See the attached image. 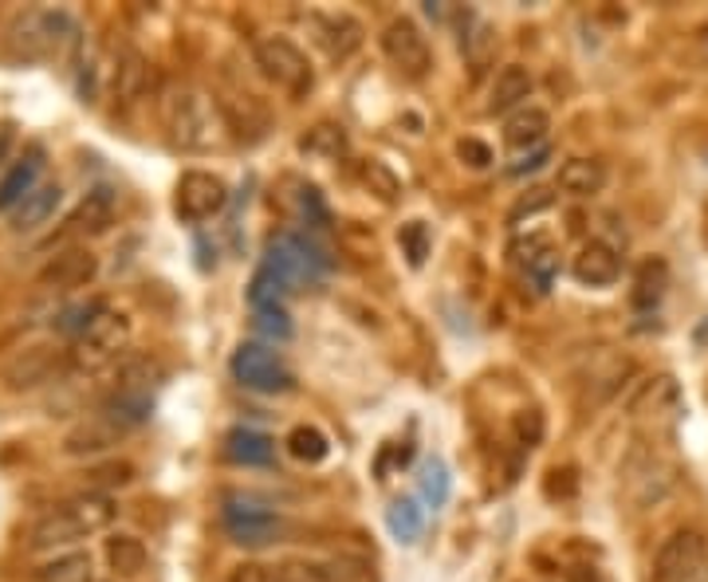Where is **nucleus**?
<instances>
[{
    "label": "nucleus",
    "mask_w": 708,
    "mask_h": 582,
    "mask_svg": "<svg viewBox=\"0 0 708 582\" xmlns=\"http://www.w3.org/2000/svg\"><path fill=\"white\" fill-rule=\"evenodd\" d=\"M12 123H0V166H4V154H9V146H12Z\"/></svg>",
    "instance_id": "nucleus-46"
},
{
    "label": "nucleus",
    "mask_w": 708,
    "mask_h": 582,
    "mask_svg": "<svg viewBox=\"0 0 708 582\" xmlns=\"http://www.w3.org/2000/svg\"><path fill=\"white\" fill-rule=\"evenodd\" d=\"M453 492V480H449V469H445L441 457H429L422 465V496L429 507H441Z\"/></svg>",
    "instance_id": "nucleus-33"
},
{
    "label": "nucleus",
    "mask_w": 708,
    "mask_h": 582,
    "mask_svg": "<svg viewBox=\"0 0 708 582\" xmlns=\"http://www.w3.org/2000/svg\"><path fill=\"white\" fill-rule=\"evenodd\" d=\"M618 276H622V256H618L614 245H606V240H591L575 256V280L583 288H610Z\"/></svg>",
    "instance_id": "nucleus-18"
},
{
    "label": "nucleus",
    "mask_w": 708,
    "mask_h": 582,
    "mask_svg": "<svg viewBox=\"0 0 708 582\" xmlns=\"http://www.w3.org/2000/svg\"><path fill=\"white\" fill-rule=\"evenodd\" d=\"M12 47L24 59H67L79 47V24L67 12H24L12 24Z\"/></svg>",
    "instance_id": "nucleus-5"
},
{
    "label": "nucleus",
    "mask_w": 708,
    "mask_h": 582,
    "mask_svg": "<svg viewBox=\"0 0 708 582\" xmlns=\"http://www.w3.org/2000/svg\"><path fill=\"white\" fill-rule=\"evenodd\" d=\"M161 126H166V138H170L173 150L186 154L217 150L228 131L217 99H209V91L189 83L170 87L161 94Z\"/></svg>",
    "instance_id": "nucleus-1"
},
{
    "label": "nucleus",
    "mask_w": 708,
    "mask_h": 582,
    "mask_svg": "<svg viewBox=\"0 0 708 582\" xmlns=\"http://www.w3.org/2000/svg\"><path fill=\"white\" fill-rule=\"evenodd\" d=\"M397 245H402V253H406L409 268H422L434 240H429V228H425L422 221H409V225H402V233H397Z\"/></svg>",
    "instance_id": "nucleus-34"
},
{
    "label": "nucleus",
    "mask_w": 708,
    "mask_h": 582,
    "mask_svg": "<svg viewBox=\"0 0 708 582\" xmlns=\"http://www.w3.org/2000/svg\"><path fill=\"white\" fill-rule=\"evenodd\" d=\"M606 186V166L598 158H566L559 166V189L571 198H595Z\"/></svg>",
    "instance_id": "nucleus-23"
},
{
    "label": "nucleus",
    "mask_w": 708,
    "mask_h": 582,
    "mask_svg": "<svg viewBox=\"0 0 708 582\" xmlns=\"http://www.w3.org/2000/svg\"><path fill=\"white\" fill-rule=\"evenodd\" d=\"M512 260H516V268H524V276L536 283L539 295H548L551 283H555V272H559V253H555V245H551V236L531 233L528 240H512Z\"/></svg>",
    "instance_id": "nucleus-14"
},
{
    "label": "nucleus",
    "mask_w": 708,
    "mask_h": 582,
    "mask_svg": "<svg viewBox=\"0 0 708 582\" xmlns=\"http://www.w3.org/2000/svg\"><path fill=\"white\" fill-rule=\"evenodd\" d=\"M233 582H288L280 574V567H265V563H245L233 571Z\"/></svg>",
    "instance_id": "nucleus-43"
},
{
    "label": "nucleus",
    "mask_w": 708,
    "mask_h": 582,
    "mask_svg": "<svg viewBox=\"0 0 708 582\" xmlns=\"http://www.w3.org/2000/svg\"><path fill=\"white\" fill-rule=\"evenodd\" d=\"M99 272V260H94L87 248H67V253L52 256L44 264V272H40V288L47 291H79L94 280Z\"/></svg>",
    "instance_id": "nucleus-15"
},
{
    "label": "nucleus",
    "mask_w": 708,
    "mask_h": 582,
    "mask_svg": "<svg viewBox=\"0 0 708 582\" xmlns=\"http://www.w3.org/2000/svg\"><path fill=\"white\" fill-rule=\"evenodd\" d=\"M158 378H161V367L154 362V358L131 355L123 367H119V374H114L111 394H106V402H103L99 414H103L119 433L134 429V425H142V422H150L154 385H158Z\"/></svg>",
    "instance_id": "nucleus-3"
},
{
    "label": "nucleus",
    "mask_w": 708,
    "mask_h": 582,
    "mask_svg": "<svg viewBox=\"0 0 708 582\" xmlns=\"http://www.w3.org/2000/svg\"><path fill=\"white\" fill-rule=\"evenodd\" d=\"M386 527H390V536H394L397 544H417V539H422V531H425V512L417 507V500L402 496V500H394V504L386 507Z\"/></svg>",
    "instance_id": "nucleus-30"
},
{
    "label": "nucleus",
    "mask_w": 708,
    "mask_h": 582,
    "mask_svg": "<svg viewBox=\"0 0 708 582\" xmlns=\"http://www.w3.org/2000/svg\"><path fill=\"white\" fill-rule=\"evenodd\" d=\"M233 378L245 390H252V394H288V390H295V374L288 367H283V358L276 355V350L260 347V343H240L233 355Z\"/></svg>",
    "instance_id": "nucleus-9"
},
{
    "label": "nucleus",
    "mask_w": 708,
    "mask_h": 582,
    "mask_svg": "<svg viewBox=\"0 0 708 582\" xmlns=\"http://www.w3.org/2000/svg\"><path fill=\"white\" fill-rule=\"evenodd\" d=\"M543 161H548V150L531 154V158H524V161H512V174H516V178H519V174H536Z\"/></svg>",
    "instance_id": "nucleus-45"
},
{
    "label": "nucleus",
    "mask_w": 708,
    "mask_h": 582,
    "mask_svg": "<svg viewBox=\"0 0 708 582\" xmlns=\"http://www.w3.org/2000/svg\"><path fill=\"white\" fill-rule=\"evenodd\" d=\"M114 516H119V507L106 492H79V496L56 504L32 524L29 547L32 551H59V547H71L83 536L111 527Z\"/></svg>",
    "instance_id": "nucleus-2"
},
{
    "label": "nucleus",
    "mask_w": 708,
    "mask_h": 582,
    "mask_svg": "<svg viewBox=\"0 0 708 582\" xmlns=\"http://www.w3.org/2000/svg\"><path fill=\"white\" fill-rule=\"evenodd\" d=\"M551 205H555V189H531V193H524V198L512 205L508 221H512V225H519L524 216H536V213H543V209H551Z\"/></svg>",
    "instance_id": "nucleus-38"
},
{
    "label": "nucleus",
    "mask_w": 708,
    "mask_h": 582,
    "mask_svg": "<svg viewBox=\"0 0 708 582\" xmlns=\"http://www.w3.org/2000/svg\"><path fill=\"white\" fill-rule=\"evenodd\" d=\"M228 205V186L209 174V169H186L173 189V213L186 221V225H201L209 216H217Z\"/></svg>",
    "instance_id": "nucleus-10"
},
{
    "label": "nucleus",
    "mask_w": 708,
    "mask_h": 582,
    "mask_svg": "<svg viewBox=\"0 0 708 582\" xmlns=\"http://www.w3.org/2000/svg\"><path fill=\"white\" fill-rule=\"evenodd\" d=\"M225 452H228V460L245 465V469H265V465L276 460V441L260 429L236 425V429H228V437H225Z\"/></svg>",
    "instance_id": "nucleus-20"
},
{
    "label": "nucleus",
    "mask_w": 708,
    "mask_h": 582,
    "mask_svg": "<svg viewBox=\"0 0 708 582\" xmlns=\"http://www.w3.org/2000/svg\"><path fill=\"white\" fill-rule=\"evenodd\" d=\"M516 433H519V441H524V449H536L539 437H543V417H539V410H528V414L519 417Z\"/></svg>",
    "instance_id": "nucleus-44"
},
{
    "label": "nucleus",
    "mask_w": 708,
    "mask_h": 582,
    "mask_svg": "<svg viewBox=\"0 0 708 582\" xmlns=\"http://www.w3.org/2000/svg\"><path fill=\"white\" fill-rule=\"evenodd\" d=\"M548 131H551L548 111H539V107H519V111L508 119V126H504V146H508L512 158L524 161V158H531V154L543 150Z\"/></svg>",
    "instance_id": "nucleus-17"
},
{
    "label": "nucleus",
    "mask_w": 708,
    "mask_h": 582,
    "mask_svg": "<svg viewBox=\"0 0 708 582\" xmlns=\"http://www.w3.org/2000/svg\"><path fill=\"white\" fill-rule=\"evenodd\" d=\"M40 169H44V154H40V150H32V154H24L20 161H12V169L0 178V213H4V209H16L20 201L29 198L32 189H40L36 186Z\"/></svg>",
    "instance_id": "nucleus-22"
},
{
    "label": "nucleus",
    "mask_w": 708,
    "mask_h": 582,
    "mask_svg": "<svg viewBox=\"0 0 708 582\" xmlns=\"http://www.w3.org/2000/svg\"><path fill=\"white\" fill-rule=\"evenodd\" d=\"M665 288H670V268L661 260H645L642 272H638V280H633V291L630 300L638 311H653L661 303V295H665Z\"/></svg>",
    "instance_id": "nucleus-29"
},
{
    "label": "nucleus",
    "mask_w": 708,
    "mask_h": 582,
    "mask_svg": "<svg viewBox=\"0 0 708 582\" xmlns=\"http://www.w3.org/2000/svg\"><path fill=\"white\" fill-rule=\"evenodd\" d=\"M673 480H677V469L665 465L658 452H633L630 465H626V484H630L633 504H658L673 489Z\"/></svg>",
    "instance_id": "nucleus-13"
},
{
    "label": "nucleus",
    "mask_w": 708,
    "mask_h": 582,
    "mask_svg": "<svg viewBox=\"0 0 708 582\" xmlns=\"http://www.w3.org/2000/svg\"><path fill=\"white\" fill-rule=\"evenodd\" d=\"M87 571H91V567H87V555H64L56 563L40 567L36 582H83Z\"/></svg>",
    "instance_id": "nucleus-35"
},
{
    "label": "nucleus",
    "mask_w": 708,
    "mask_h": 582,
    "mask_svg": "<svg viewBox=\"0 0 708 582\" xmlns=\"http://www.w3.org/2000/svg\"><path fill=\"white\" fill-rule=\"evenodd\" d=\"M59 367V355H52L47 347H32L24 350L20 358H12L9 367H4V382L12 390H24V385H40L47 382V374Z\"/></svg>",
    "instance_id": "nucleus-24"
},
{
    "label": "nucleus",
    "mask_w": 708,
    "mask_h": 582,
    "mask_svg": "<svg viewBox=\"0 0 708 582\" xmlns=\"http://www.w3.org/2000/svg\"><path fill=\"white\" fill-rule=\"evenodd\" d=\"M225 531H228V539L240 547H268V544H280V536L288 527H283V519L276 516V512L252 504V500H228Z\"/></svg>",
    "instance_id": "nucleus-12"
},
{
    "label": "nucleus",
    "mask_w": 708,
    "mask_h": 582,
    "mask_svg": "<svg viewBox=\"0 0 708 582\" xmlns=\"http://www.w3.org/2000/svg\"><path fill=\"white\" fill-rule=\"evenodd\" d=\"M653 582H708V539L697 527L673 531L658 551Z\"/></svg>",
    "instance_id": "nucleus-8"
},
{
    "label": "nucleus",
    "mask_w": 708,
    "mask_h": 582,
    "mask_svg": "<svg viewBox=\"0 0 708 582\" xmlns=\"http://www.w3.org/2000/svg\"><path fill=\"white\" fill-rule=\"evenodd\" d=\"M252 327L260 331L265 338H276V343H288V338L295 335L292 320H288V311H283V307H256Z\"/></svg>",
    "instance_id": "nucleus-36"
},
{
    "label": "nucleus",
    "mask_w": 708,
    "mask_h": 582,
    "mask_svg": "<svg viewBox=\"0 0 708 582\" xmlns=\"http://www.w3.org/2000/svg\"><path fill=\"white\" fill-rule=\"evenodd\" d=\"M106 567H111L114 579H138L150 563V555L142 547L138 536H111L106 539Z\"/></svg>",
    "instance_id": "nucleus-26"
},
{
    "label": "nucleus",
    "mask_w": 708,
    "mask_h": 582,
    "mask_svg": "<svg viewBox=\"0 0 708 582\" xmlns=\"http://www.w3.org/2000/svg\"><path fill=\"white\" fill-rule=\"evenodd\" d=\"M292 209H295V221L300 225H307V228H327L330 225V213H327V205H323V198H319V189L315 186H295V198H292Z\"/></svg>",
    "instance_id": "nucleus-32"
},
{
    "label": "nucleus",
    "mask_w": 708,
    "mask_h": 582,
    "mask_svg": "<svg viewBox=\"0 0 708 582\" xmlns=\"http://www.w3.org/2000/svg\"><path fill=\"white\" fill-rule=\"evenodd\" d=\"M252 59H256V67H260V76L272 79V83L280 87V91L292 94V99H300V94L312 91V83H315L312 64H307V56H303L300 47H295L288 36L256 40Z\"/></svg>",
    "instance_id": "nucleus-7"
},
{
    "label": "nucleus",
    "mask_w": 708,
    "mask_h": 582,
    "mask_svg": "<svg viewBox=\"0 0 708 582\" xmlns=\"http://www.w3.org/2000/svg\"><path fill=\"white\" fill-rule=\"evenodd\" d=\"M126 343H131V320H126L123 311L103 307L76 335V343H71V362L83 370H99L123 355Z\"/></svg>",
    "instance_id": "nucleus-6"
},
{
    "label": "nucleus",
    "mask_w": 708,
    "mask_h": 582,
    "mask_svg": "<svg viewBox=\"0 0 708 582\" xmlns=\"http://www.w3.org/2000/svg\"><path fill=\"white\" fill-rule=\"evenodd\" d=\"M142 76H146V67H142L138 56H126V64L119 67V76H114V87H119V94L123 99H134L142 87Z\"/></svg>",
    "instance_id": "nucleus-41"
},
{
    "label": "nucleus",
    "mask_w": 708,
    "mask_h": 582,
    "mask_svg": "<svg viewBox=\"0 0 708 582\" xmlns=\"http://www.w3.org/2000/svg\"><path fill=\"white\" fill-rule=\"evenodd\" d=\"M362 178H367V186H374L378 193H382V201H394L397 193H402V186H397V178L390 174L382 161H367L362 166Z\"/></svg>",
    "instance_id": "nucleus-39"
},
{
    "label": "nucleus",
    "mask_w": 708,
    "mask_h": 582,
    "mask_svg": "<svg viewBox=\"0 0 708 582\" xmlns=\"http://www.w3.org/2000/svg\"><path fill=\"white\" fill-rule=\"evenodd\" d=\"M114 437H119V429H114V425L99 414V417H91V422L76 425V429L67 433L64 449L71 452V457H83V452H103L106 445H114Z\"/></svg>",
    "instance_id": "nucleus-28"
},
{
    "label": "nucleus",
    "mask_w": 708,
    "mask_h": 582,
    "mask_svg": "<svg viewBox=\"0 0 708 582\" xmlns=\"http://www.w3.org/2000/svg\"><path fill=\"white\" fill-rule=\"evenodd\" d=\"M315 44L327 52V59L342 64L362 47V24L350 12H327V16H312Z\"/></svg>",
    "instance_id": "nucleus-16"
},
{
    "label": "nucleus",
    "mask_w": 708,
    "mask_h": 582,
    "mask_svg": "<svg viewBox=\"0 0 708 582\" xmlns=\"http://www.w3.org/2000/svg\"><path fill=\"white\" fill-rule=\"evenodd\" d=\"M87 477H91V489H87V492L123 489V484H131V480H134V465H126V460H111V465H103V469H91Z\"/></svg>",
    "instance_id": "nucleus-37"
},
{
    "label": "nucleus",
    "mask_w": 708,
    "mask_h": 582,
    "mask_svg": "<svg viewBox=\"0 0 708 582\" xmlns=\"http://www.w3.org/2000/svg\"><path fill=\"white\" fill-rule=\"evenodd\" d=\"M677 410V382L673 378H650V382L633 394V402H630V414L633 417H645V414H673Z\"/></svg>",
    "instance_id": "nucleus-27"
},
{
    "label": "nucleus",
    "mask_w": 708,
    "mask_h": 582,
    "mask_svg": "<svg viewBox=\"0 0 708 582\" xmlns=\"http://www.w3.org/2000/svg\"><path fill=\"white\" fill-rule=\"evenodd\" d=\"M457 158H461L464 166H472V169L492 166V150L484 146L481 138H461V142H457Z\"/></svg>",
    "instance_id": "nucleus-42"
},
{
    "label": "nucleus",
    "mask_w": 708,
    "mask_h": 582,
    "mask_svg": "<svg viewBox=\"0 0 708 582\" xmlns=\"http://www.w3.org/2000/svg\"><path fill=\"white\" fill-rule=\"evenodd\" d=\"M265 268H268V272H276V280H280L283 288H288V295H292V291L319 288V283L327 280L330 256L323 253L319 245H315L312 236L280 233L272 245H268Z\"/></svg>",
    "instance_id": "nucleus-4"
},
{
    "label": "nucleus",
    "mask_w": 708,
    "mask_h": 582,
    "mask_svg": "<svg viewBox=\"0 0 708 582\" xmlns=\"http://www.w3.org/2000/svg\"><path fill=\"white\" fill-rule=\"evenodd\" d=\"M342 146H347V138H342V131H335V126H315L312 138H303V150H323L327 158L342 154Z\"/></svg>",
    "instance_id": "nucleus-40"
},
{
    "label": "nucleus",
    "mask_w": 708,
    "mask_h": 582,
    "mask_svg": "<svg viewBox=\"0 0 708 582\" xmlns=\"http://www.w3.org/2000/svg\"><path fill=\"white\" fill-rule=\"evenodd\" d=\"M114 213H119V193L111 186H94L83 201H79L76 216H71V228L76 233H106L114 225Z\"/></svg>",
    "instance_id": "nucleus-19"
},
{
    "label": "nucleus",
    "mask_w": 708,
    "mask_h": 582,
    "mask_svg": "<svg viewBox=\"0 0 708 582\" xmlns=\"http://www.w3.org/2000/svg\"><path fill=\"white\" fill-rule=\"evenodd\" d=\"M382 52H386V59L406 79H425V76H429V67H434L429 40H425V32L406 16L390 20V24H386V32H382Z\"/></svg>",
    "instance_id": "nucleus-11"
},
{
    "label": "nucleus",
    "mask_w": 708,
    "mask_h": 582,
    "mask_svg": "<svg viewBox=\"0 0 708 582\" xmlns=\"http://www.w3.org/2000/svg\"><path fill=\"white\" fill-rule=\"evenodd\" d=\"M59 201H64V189H59V186H40V189H32L29 198H24L16 209H12V225H16L20 233H29V228L47 225V221L56 216Z\"/></svg>",
    "instance_id": "nucleus-25"
},
{
    "label": "nucleus",
    "mask_w": 708,
    "mask_h": 582,
    "mask_svg": "<svg viewBox=\"0 0 708 582\" xmlns=\"http://www.w3.org/2000/svg\"><path fill=\"white\" fill-rule=\"evenodd\" d=\"M288 452H292L300 465H323L330 457V441L323 437L315 425H295L288 433Z\"/></svg>",
    "instance_id": "nucleus-31"
},
{
    "label": "nucleus",
    "mask_w": 708,
    "mask_h": 582,
    "mask_svg": "<svg viewBox=\"0 0 708 582\" xmlns=\"http://www.w3.org/2000/svg\"><path fill=\"white\" fill-rule=\"evenodd\" d=\"M531 94V71L524 64H508L496 71L488 91V114H508L516 111L524 99Z\"/></svg>",
    "instance_id": "nucleus-21"
}]
</instances>
